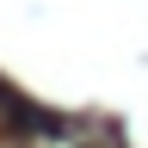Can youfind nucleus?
I'll use <instances>...</instances> for the list:
<instances>
[{
  "instance_id": "f257e3e1",
  "label": "nucleus",
  "mask_w": 148,
  "mask_h": 148,
  "mask_svg": "<svg viewBox=\"0 0 148 148\" xmlns=\"http://www.w3.org/2000/svg\"><path fill=\"white\" fill-rule=\"evenodd\" d=\"M0 117H6V123H25V130H37V123H49L43 111H31V105L18 99V92H12L6 80H0Z\"/></svg>"
}]
</instances>
